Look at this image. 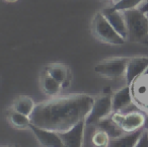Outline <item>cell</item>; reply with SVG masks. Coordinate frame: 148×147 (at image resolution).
<instances>
[{
    "mask_svg": "<svg viewBox=\"0 0 148 147\" xmlns=\"http://www.w3.org/2000/svg\"><path fill=\"white\" fill-rule=\"evenodd\" d=\"M107 1H109V0H107Z\"/></svg>",
    "mask_w": 148,
    "mask_h": 147,
    "instance_id": "27",
    "label": "cell"
},
{
    "mask_svg": "<svg viewBox=\"0 0 148 147\" xmlns=\"http://www.w3.org/2000/svg\"><path fill=\"white\" fill-rule=\"evenodd\" d=\"M6 147H12V146H6Z\"/></svg>",
    "mask_w": 148,
    "mask_h": 147,
    "instance_id": "24",
    "label": "cell"
},
{
    "mask_svg": "<svg viewBox=\"0 0 148 147\" xmlns=\"http://www.w3.org/2000/svg\"><path fill=\"white\" fill-rule=\"evenodd\" d=\"M132 104V93L130 85L121 88L113 94V110L115 112H122Z\"/></svg>",
    "mask_w": 148,
    "mask_h": 147,
    "instance_id": "13",
    "label": "cell"
},
{
    "mask_svg": "<svg viewBox=\"0 0 148 147\" xmlns=\"http://www.w3.org/2000/svg\"><path fill=\"white\" fill-rule=\"evenodd\" d=\"M36 106L34 100L31 96L27 95H21L17 96L14 100L12 104V110L16 111L18 113L25 115V116L31 117V115L33 114L34 110H35Z\"/></svg>",
    "mask_w": 148,
    "mask_h": 147,
    "instance_id": "15",
    "label": "cell"
},
{
    "mask_svg": "<svg viewBox=\"0 0 148 147\" xmlns=\"http://www.w3.org/2000/svg\"><path fill=\"white\" fill-rule=\"evenodd\" d=\"M95 96L85 93L54 96L36 106L31 115L32 124L61 133L85 121L95 102Z\"/></svg>",
    "mask_w": 148,
    "mask_h": 147,
    "instance_id": "1",
    "label": "cell"
},
{
    "mask_svg": "<svg viewBox=\"0 0 148 147\" xmlns=\"http://www.w3.org/2000/svg\"><path fill=\"white\" fill-rule=\"evenodd\" d=\"M114 113L113 110V94L111 92H106L95 98V102L85 119L86 126L97 125L103 119L110 117Z\"/></svg>",
    "mask_w": 148,
    "mask_h": 147,
    "instance_id": "4",
    "label": "cell"
},
{
    "mask_svg": "<svg viewBox=\"0 0 148 147\" xmlns=\"http://www.w3.org/2000/svg\"><path fill=\"white\" fill-rule=\"evenodd\" d=\"M127 25V39L132 43L148 45V16L139 8L123 11Z\"/></svg>",
    "mask_w": 148,
    "mask_h": 147,
    "instance_id": "2",
    "label": "cell"
},
{
    "mask_svg": "<svg viewBox=\"0 0 148 147\" xmlns=\"http://www.w3.org/2000/svg\"><path fill=\"white\" fill-rule=\"evenodd\" d=\"M91 31L101 42L110 45H123L126 40L118 34L101 12L95 13L91 21Z\"/></svg>",
    "mask_w": 148,
    "mask_h": 147,
    "instance_id": "3",
    "label": "cell"
},
{
    "mask_svg": "<svg viewBox=\"0 0 148 147\" xmlns=\"http://www.w3.org/2000/svg\"><path fill=\"white\" fill-rule=\"evenodd\" d=\"M136 147H148V132L146 129L144 131L143 135L141 136V138H140L139 142L136 145Z\"/></svg>",
    "mask_w": 148,
    "mask_h": 147,
    "instance_id": "20",
    "label": "cell"
},
{
    "mask_svg": "<svg viewBox=\"0 0 148 147\" xmlns=\"http://www.w3.org/2000/svg\"><path fill=\"white\" fill-rule=\"evenodd\" d=\"M138 8H139L141 11H143V12L147 13L148 12V1H145L144 3H142V4L138 7Z\"/></svg>",
    "mask_w": 148,
    "mask_h": 147,
    "instance_id": "21",
    "label": "cell"
},
{
    "mask_svg": "<svg viewBox=\"0 0 148 147\" xmlns=\"http://www.w3.org/2000/svg\"><path fill=\"white\" fill-rule=\"evenodd\" d=\"M146 130H147V132H148V129H146Z\"/></svg>",
    "mask_w": 148,
    "mask_h": 147,
    "instance_id": "26",
    "label": "cell"
},
{
    "mask_svg": "<svg viewBox=\"0 0 148 147\" xmlns=\"http://www.w3.org/2000/svg\"><path fill=\"white\" fill-rule=\"evenodd\" d=\"M29 129L33 131L37 140L44 147H64L63 141L58 132L40 128L34 124H31Z\"/></svg>",
    "mask_w": 148,
    "mask_h": 147,
    "instance_id": "7",
    "label": "cell"
},
{
    "mask_svg": "<svg viewBox=\"0 0 148 147\" xmlns=\"http://www.w3.org/2000/svg\"><path fill=\"white\" fill-rule=\"evenodd\" d=\"M95 126H97V129H101V130L106 131L109 134V136L111 137V139L117 138V137H120L123 134H125V132L122 130L121 127L113 120L112 116L103 119Z\"/></svg>",
    "mask_w": 148,
    "mask_h": 147,
    "instance_id": "16",
    "label": "cell"
},
{
    "mask_svg": "<svg viewBox=\"0 0 148 147\" xmlns=\"http://www.w3.org/2000/svg\"><path fill=\"white\" fill-rule=\"evenodd\" d=\"M46 71L62 84V87H67L71 80V71L63 63H51L46 67Z\"/></svg>",
    "mask_w": 148,
    "mask_h": 147,
    "instance_id": "11",
    "label": "cell"
},
{
    "mask_svg": "<svg viewBox=\"0 0 148 147\" xmlns=\"http://www.w3.org/2000/svg\"><path fill=\"white\" fill-rule=\"evenodd\" d=\"M85 126V121H81L68 131L59 133L64 147H82Z\"/></svg>",
    "mask_w": 148,
    "mask_h": 147,
    "instance_id": "8",
    "label": "cell"
},
{
    "mask_svg": "<svg viewBox=\"0 0 148 147\" xmlns=\"http://www.w3.org/2000/svg\"><path fill=\"white\" fill-rule=\"evenodd\" d=\"M101 12L111 23L112 27L118 32V34L122 36L125 40L127 39V25H126L125 15L123 11L117 9L115 6H112L106 7Z\"/></svg>",
    "mask_w": 148,
    "mask_h": 147,
    "instance_id": "9",
    "label": "cell"
},
{
    "mask_svg": "<svg viewBox=\"0 0 148 147\" xmlns=\"http://www.w3.org/2000/svg\"><path fill=\"white\" fill-rule=\"evenodd\" d=\"M146 14H147V16H148V12H147V13H146Z\"/></svg>",
    "mask_w": 148,
    "mask_h": 147,
    "instance_id": "25",
    "label": "cell"
},
{
    "mask_svg": "<svg viewBox=\"0 0 148 147\" xmlns=\"http://www.w3.org/2000/svg\"><path fill=\"white\" fill-rule=\"evenodd\" d=\"M8 120H9V123L16 129L29 128V126H31V124H32L31 118H29V116H25V115L16 112V111H14V110H12L9 113Z\"/></svg>",
    "mask_w": 148,
    "mask_h": 147,
    "instance_id": "17",
    "label": "cell"
},
{
    "mask_svg": "<svg viewBox=\"0 0 148 147\" xmlns=\"http://www.w3.org/2000/svg\"><path fill=\"white\" fill-rule=\"evenodd\" d=\"M148 69L147 57H133L129 58L126 69L125 77L127 80V85H130L134 80L138 79L144 72Z\"/></svg>",
    "mask_w": 148,
    "mask_h": 147,
    "instance_id": "10",
    "label": "cell"
},
{
    "mask_svg": "<svg viewBox=\"0 0 148 147\" xmlns=\"http://www.w3.org/2000/svg\"><path fill=\"white\" fill-rule=\"evenodd\" d=\"M146 1H148V0H146Z\"/></svg>",
    "mask_w": 148,
    "mask_h": 147,
    "instance_id": "28",
    "label": "cell"
},
{
    "mask_svg": "<svg viewBox=\"0 0 148 147\" xmlns=\"http://www.w3.org/2000/svg\"><path fill=\"white\" fill-rule=\"evenodd\" d=\"M111 141V137L106 131L101 129H97L92 135V144L95 147H108Z\"/></svg>",
    "mask_w": 148,
    "mask_h": 147,
    "instance_id": "18",
    "label": "cell"
},
{
    "mask_svg": "<svg viewBox=\"0 0 148 147\" xmlns=\"http://www.w3.org/2000/svg\"><path fill=\"white\" fill-rule=\"evenodd\" d=\"M129 58H111L99 62L95 66V71L99 75L111 79L125 76Z\"/></svg>",
    "mask_w": 148,
    "mask_h": 147,
    "instance_id": "5",
    "label": "cell"
},
{
    "mask_svg": "<svg viewBox=\"0 0 148 147\" xmlns=\"http://www.w3.org/2000/svg\"><path fill=\"white\" fill-rule=\"evenodd\" d=\"M144 131H145V128L140 129L135 132L125 133L122 136L111 139L108 147H136Z\"/></svg>",
    "mask_w": 148,
    "mask_h": 147,
    "instance_id": "12",
    "label": "cell"
},
{
    "mask_svg": "<svg viewBox=\"0 0 148 147\" xmlns=\"http://www.w3.org/2000/svg\"><path fill=\"white\" fill-rule=\"evenodd\" d=\"M111 116L125 133L135 132L137 130L145 128L146 117L142 113L130 112L127 114H123L121 112H115Z\"/></svg>",
    "mask_w": 148,
    "mask_h": 147,
    "instance_id": "6",
    "label": "cell"
},
{
    "mask_svg": "<svg viewBox=\"0 0 148 147\" xmlns=\"http://www.w3.org/2000/svg\"><path fill=\"white\" fill-rule=\"evenodd\" d=\"M41 87L44 93L51 96V98L57 96L61 88H63L62 84L58 82L54 77H52L46 70L43 72L41 76Z\"/></svg>",
    "mask_w": 148,
    "mask_h": 147,
    "instance_id": "14",
    "label": "cell"
},
{
    "mask_svg": "<svg viewBox=\"0 0 148 147\" xmlns=\"http://www.w3.org/2000/svg\"><path fill=\"white\" fill-rule=\"evenodd\" d=\"M112 1H113V2H114V4H116V3L120 2V1H121V0H112Z\"/></svg>",
    "mask_w": 148,
    "mask_h": 147,
    "instance_id": "22",
    "label": "cell"
},
{
    "mask_svg": "<svg viewBox=\"0 0 148 147\" xmlns=\"http://www.w3.org/2000/svg\"><path fill=\"white\" fill-rule=\"evenodd\" d=\"M5 1H8V2H15L17 0H5Z\"/></svg>",
    "mask_w": 148,
    "mask_h": 147,
    "instance_id": "23",
    "label": "cell"
},
{
    "mask_svg": "<svg viewBox=\"0 0 148 147\" xmlns=\"http://www.w3.org/2000/svg\"><path fill=\"white\" fill-rule=\"evenodd\" d=\"M145 1L146 0H121L120 2L114 4V6L121 11H126L130 10V9L137 8Z\"/></svg>",
    "mask_w": 148,
    "mask_h": 147,
    "instance_id": "19",
    "label": "cell"
}]
</instances>
